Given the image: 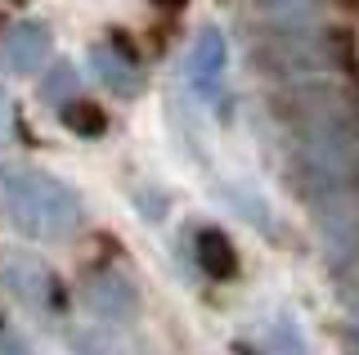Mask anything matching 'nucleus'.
<instances>
[{"mask_svg": "<svg viewBox=\"0 0 359 355\" xmlns=\"http://www.w3.org/2000/svg\"><path fill=\"white\" fill-rule=\"evenodd\" d=\"M86 306L95 310L99 319H112V324H126V319L140 310V297H135V283L117 270H90L86 274Z\"/></svg>", "mask_w": 359, "mask_h": 355, "instance_id": "obj_3", "label": "nucleus"}, {"mask_svg": "<svg viewBox=\"0 0 359 355\" xmlns=\"http://www.w3.org/2000/svg\"><path fill=\"white\" fill-rule=\"evenodd\" d=\"M224 63H229V50H224V36L216 27H207L194 46V81L202 95H216L220 91V76H224Z\"/></svg>", "mask_w": 359, "mask_h": 355, "instance_id": "obj_5", "label": "nucleus"}, {"mask_svg": "<svg viewBox=\"0 0 359 355\" xmlns=\"http://www.w3.org/2000/svg\"><path fill=\"white\" fill-rule=\"evenodd\" d=\"M0 283L18 297V302L36 306V310H63L67 297H63V283L54 279V270L45 265L41 257L32 252H0Z\"/></svg>", "mask_w": 359, "mask_h": 355, "instance_id": "obj_2", "label": "nucleus"}, {"mask_svg": "<svg viewBox=\"0 0 359 355\" xmlns=\"http://www.w3.org/2000/svg\"><path fill=\"white\" fill-rule=\"evenodd\" d=\"M45 59H50V32L41 23L14 27L5 36V46H0V63H5L9 72H36Z\"/></svg>", "mask_w": 359, "mask_h": 355, "instance_id": "obj_4", "label": "nucleus"}, {"mask_svg": "<svg viewBox=\"0 0 359 355\" xmlns=\"http://www.w3.org/2000/svg\"><path fill=\"white\" fill-rule=\"evenodd\" d=\"M18 5H22V0H18Z\"/></svg>", "mask_w": 359, "mask_h": 355, "instance_id": "obj_12", "label": "nucleus"}, {"mask_svg": "<svg viewBox=\"0 0 359 355\" xmlns=\"http://www.w3.org/2000/svg\"><path fill=\"white\" fill-rule=\"evenodd\" d=\"M198 265L202 274H211V279H233L238 274V252H233V243L220 234V229H202L198 234Z\"/></svg>", "mask_w": 359, "mask_h": 355, "instance_id": "obj_7", "label": "nucleus"}, {"mask_svg": "<svg viewBox=\"0 0 359 355\" xmlns=\"http://www.w3.org/2000/svg\"><path fill=\"white\" fill-rule=\"evenodd\" d=\"M72 347H76V355H135L126 342L112 337V333H104V328H86V333H76Z\"/></svg>", "mask_w": 359, "mask_h": 355, "instance_id": "obj_9", "label": "nucleus"}, {"mask_svg": "<svg viewBox=\"0 0 359 355\" xmlns=\"http://www.w3.org/2000/svg\"><path fill=\"white\" fill-rule=\"evenodd\" d=\"M328 46H332V54H337V63H341L346 72H355L359 76V50H355V36L346 27H337L332 36H328Z\"/></svg>", "mask_w": 359, "mask_h": 355, "instance_id": "obj_11", "label": "nucleus"}, {"mask_svg": "<svg viewBox=\"0 0 359 355\" xmlns=\"http://www.w3.org/2000/svg\"><path fill=\"white\" fill-rule=\"evenodd\" d=\"M0 194H5V207L14 216V225L32 239H67L76 229V220H81L76 194L45 171L9 166L0 175Z\"/></svg>", "mask_w": 359, "mask_h": 355, "instance_id": "obj_1", "label": "nucleus"}, {"mask_svg": "<svg viewBox=\"0 0 359 355\" xmlns=\"http://www.w3.org/2000/svg\"><path fill=\"white\" fill-rule=\"evenodd\" d=\"M95 72L104 76L117 95H140L144 91V72L140 63L126 59V54H117L112 46H95Z\"/></svg>", "mask_w": 359, "mask_h": 355, "instance_id": "obj_6", "label": "nucleus"}, {"mask_svg": "<svg viewBox=\"0 0 359 355\" xmlns=\"http://www.w3.org/2000/svg\"><path fill=\"white\" fill-rule=\"evenodd\" d=\"M72 91H76V72L67 68V63H59V68H54V72L41 81V95H45V99H59V104H67V99H72Z\"/></svg>", "mask_w": 359, "mask_h": 355, "instance_id": "obj_10", "label": "nucleus"}, {"mask_svg": "<svg viewBox=\"0 0 359 355\" xmlns=\"http://www.w3.org/2000/svg\"><path fill=\"white\" fill-rule=\"evenodd\" d=\"M59 121L72 130V135H81V140H95V135L108 130V113L99 104H90V99H67V104L59 108Z\"/></svg>", "mask_w": 359, "mask_h": 355, "instance_id": "obj_8", "label": "nucleus"}]
</instances>
